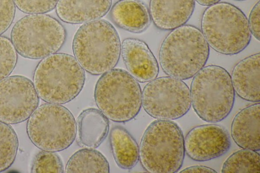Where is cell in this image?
<instances>
[{"mask_svg":"<svg viewBox=\"0 0 260 173\" xmlns=\"http://www.w3.org/2000/svg\"><path fill=\"white\" fill-rule=\"evenodd\" d=\"M209 53V46L201 30L184 24L172 30L164 39L159 61L166 74L184 80L192 78L205 66Z\"/></svg>","mask_w":260,"mask_h":173,"instance_id":"6da1fadb","label":"cell"},{"mask_svg":"<svg viewBox=\"0 0 260 173\" xmlns=\"http://www.w3.org/2000/svg\"><path fill=\"white\" fill-rule=\"evenodd\" d=\"M251 34L259 41L260 33V4L258 1L252 9L248 20Z\"/></svg>","mask_w":260,"mask_h":173,"instance_id":"83f0119b","label":"cell"},{"mask_svg":"<svg viewBox=\"0 0 260 173\" xmlns=\"http://www.w3.org/2000/svg\"><path fill=\"white\" fill-rule=\"evenodd\" d=\"M198 4L204 6H209L219 2L221 0H194Z\"/></svg>","mask_w":260,"mask_h":173,"instance_id":"f546056e","label":"cell"},{"mask_svg":"<svg viewBox=\"0 0 260 173\" xmlns=\"http://www.w3.org/2000/svg\"><path fill=\"white\" fill-rule=\"evenodd\" d=\"M76 122L77 142L81 147L96 148L107 136L109 129L108 118L99 110L88 108L83 110Z\"/></svg>","mask_w":260,"mask_h":173,"instance_id":"d6986e66","label":"cell"},{"mask_svg":"<svg viewBox=\"0 0 260 173\" xmlns=\"http://www.w3.org/2000/svg\"><path fill=\"white\" fill-rule=\"evenodd\" d=\"M18 148L16 132L9 124L0 121V172L6 170L13 163Z\"/></svg>","mask_w":260,"mask_h":173,"instance_id":"603a6c76","label":"cell"},{"mask_svg":"<svg viewBox=\"0 0 260 173\" xmlns=\"http://www.w3.org/2000/svg\"><path fill=\"white\" fill-rule=\"evenodd\" d=\"M13 0H0V36L11 26L15 14Z\"/></svg>","mask_w":260,"mask_h":173,"instance_id":"4316f807","label":"cell"},{"mask_svg":"<svg viewBox=\"0 0 260 173\" xmlns=\"http://www.w3.org/2000/svg\"><path fill=\"white\" fill-rule=\"evenodd\" d=\"M113 22L125 30L141 33L150 25L151 19L147 6L140 0H119L112 7Z\"/></svg>","mask_w":260,"mask_h":173,"instance_id":"ac0fdd59","label":"cell"},{"mask_svg":"<svg viewBox=\"0 0 260 173\" xmlns=\"http://www.w3.org/2000/svg\"><path fill=\"white\" fill-rule=\"evenodd\" d=\"M194 8V0H150L149 11L157 28L172 30L184 25Z\"/></svg>","mask_w":260,"mask_h":173,"instance_id":"5bb4252c","label":"cell"},{"mask_svg":"<svg viewBox=\"0 0 260 173\" xmlns=\"http://www.w3.org/2000/svg\"><path fill=\"white\" fill-rule=\"evenodd\" d=\"M111 4L112 0H58L56 13L64 22L85 23L105 16Z\"/></svg>","mask_w":260,"mask_h":173,"instance_id":"e0dca14e","label":"cell"},{"mask_svg":"<svg viewBox=\"0 0 260 173\" xmlns=\"http://www.w3.org/2000/svg\"><path fill=\"white\" fill-rule=\"evenodd\" d=\"M39 97L32 82L12 76L0 81V121L7 124L23 122L37 108Z\"/></svg>","mask_w":260,"mask_h":173,"instance_id":"8fae6325","label":"cell"},{"mask_svg":"<svg viewBox=\"0 0 260 173\" xmlns=\"http://www.w3.org/2000/svg\"><path fill=\"white\" fill-rule=\"evenodd\" d=\"M110 144L114 160L120 168L130 169L139 160V147L125 128L116 126L110 133Z\"/></svg>","mask_w":260,"mask_h":173,"instance_id":"ffe728a7","label":"cell"},{"mask_svg":"<svg viewBox=\"0 0 260 173\" xmlns=\"http://www.w3.org/2000/svg\"><path fill=\"white\" fill-rule=\"evenodd\" d=\"M85 80L84 69L75 57L55 53L44 58L34 74V85L40 98L47 102L64 104L74 99Z\"/></svg>","mask_w":260,"mask_h":173,"instance_id":"3957f363","label":"cell"},{"mask_svg":"<svg viewBox=\"0 0 260 173\" xmlns=\"http://www.w3.org/2000/svg\"><path fill=\"white\" fill-rule=\"evenodd\" d=\"M65 171L108 173L110 168L108 160L100 152L86 148L78 150L70 158Z\"/></svg>","mask_w":260,"mask_h":173,"instance_id":"44dd1931","label":"cell"},{"mask_svg":"<svg viewBox=\"0 0 260 173\" xmlns=\"http://www.w3.org/2000/svg\"><path fill=\"white\" fill-rule=\"evenodd\" d=\"M15 6L28 14H44L54 9L58 0H13Z\"/></svg>","mask_w":260,"mask_h":173,"instance_id":"484cf974","label":"cell"},{"mask_svg":"<svg viewBox=\"0 0 260 173\" xmlns=\"http://www.w3.org/2000/svg\"><path fill=\"white\" fill-rule=\"evenodd\" d=\"M26 131L31 142L42 150L59 152L74 141L76 122L72 113L59 104H43L28 118Z\"/></svg>","mask_w":260,"mask_h":173,"instance_id":"9c48e42d","label":"cell"},{"mask_svg":"<svg viewBox=\"0 0 260 173\" xmlns=\"http://www.w3.org/2000/svg\"><path fill=\"white\" fill-rule=\"evenodd\" d=\"M183 133L179 126L168 120L151 122L142 137L139 159L151 173H175L181 167L185 155Z\"/></svg>","mask_w":260,"mask_h":173,"instance_id":"5b68a950","label":"cell"},{"mask_svg":"<svg viewBox=\"0 0 260 173\" xmlns=\"http://www.w3.org/2000/svg\"><path fill=\"white\" fill-rule=\"evenodd\" d=\"M31 172L63 173V165L60 157L55 152L42 150L35 156Z\"/></svg>","mask_w":260,"mask_h":173,"instance_id":"cb8c5ba5","label":"cell"},{"mask_svg":"<svg viewBox=\"0 0 260 173\" xmlns=\"http://www.w3.org/2000/svg\"><path fill=\"white\" fill-rule=\"evenodd\" d=\"M259 153L252 150L242 149L238 150L224 162L221 172L222 173H259Z\"/></svg>","mask_w":260,"mask_h":173,"instance_id":"7402d4cb","label":"cell"},{"mask_svg":"<svg viewBox=\"0 0 260 173\" xmlns=\"http://www.w3.org/2000/svg\"><path fill=\"white\" fill-rule=\"evenodd\" d=\"M235 92L249 101L260 100V55L245 58L234 67L231 76Z\"/></svg>","mask_w":260,"mask_h":173,"instance_id":"9a60e30c","label":"cell"},{"mask_svg":"<svg viewBox=\"0 0 260 173\" xmlns=\"http://www.w3.org/2000/svg\"><path fill=\"white\" fill-rule=\"evenodd\" d=\"M201 27L209 46L224 55L240 53L251 39L246 16L229 3L218 2L207 8L201 18Z\"/></svg>","mask_w":260,"mask_h":173,"instance_id":"277c9868","label":"cell"},{"mask_svg":"<svg viewBox=\"0 0 260 173\" xmlns=\"http://www.w3.org/2000/svg\"><path fill=\"white\" fill-rule=\"evenodd\" d=\"M235 1H245V0H235Z\"/></svg>","mask_w":260,"mask_h":173,"instance_id":"4dcf8cb0","label":"cell"},{"mask_svg":"<svg viewBox=\"0 0 260 173\" xmlns=\"http://www.w3.org/2000/svg\"><path fill=\"white\" fill-rule=\"evenodd\" d=\"M185 153L192 160L206 161L225 154L231 143L223 127L213 124L197 126L184 139Z\"/></svg>","mask_w":260,"mask_h":173,"instance_id":"7c38bea8","label":"cell"},{"mask_svg":"<svg viewBox=\"0 0 260 173\" xmlns=\"http://www.w3.org/2000/svg\"><path fill=\"white\" fill-rule=\"evenodd\" d=\"M17 62V51L11 41L0 36V81L11 74Z\"/></svg>","mask_w":260,"mask_h":173,"instance_id":"d4e9b609","label":"cell"},{"mask_svg":"<svg viewBox=\"0 0 260 173\" xmlns=\"http://www.w3.org/2000/svg\"><path fill=\"white\" fill-rule=\"evenodd\" d=\"M67 37L56 19L43 14H30L19 20L11 32L17 52L26 58L39 59L58 51Z\"/></svg>","mask_w":260,"mask_h":173,"instance_id":"ba28073f","label":"cell"},{"mask_svg":"<svg viewBox=\"0 0 260 173\" xmlns=\"http://www.w3.org/2000/svg\"><path fill=\"white\" fill-rule=\"evenodd\" d=\"M94 99L99 110L109 119L125 122L134 118L142 106V91L138 81L128 72L113 68L96 82Z\"/></svg>","mask_w":260,"mask_h":173,"instance_id":"52a82bcc","label":"cell"},{"mask_svg":"<svg viewBox=\"0 0 260 173\" xmlns=\"http://www.w3.org/2000/svg\"><path fill=\"white\" fill-rule=\"evenodd\" d=\"M142 106L154 118L176 120L185 115L191 107L190 90L181 80L170 76L155 78L143 88Z\"/></svg>","mask_w":260,"mask_h":173,"instance_id":"30bf717a","label":"cell"},{"mask_svg":"<svg viewBox=\"0 0 260 173\" xmlns=\"http://www.w3.org/2000/svg\"><path fill=\"white\" fill-rule=\"evenodd\" d=\"M181 173L182 172H186V173H215L216 172V171H215L214 169L210 168L207 166H203V165H194V166H189L188 167H186L181 170L180 171Z\"/></svg>","mask_w":260,"mask_h":173,"instance_id":"f1b7e54d","label":"cell"},{"mask_svg":"<svg viewBox=\"0 0 260 173\" xmlns=\"http://www.w3.org/2000/svg\"><path fill=\"white\" fill-rule=\"evenodd\" d=\"M260 104L250 105L234 117L231 132L235 143L242 149L260 150Z\"/></svg>","mask_w":260,"mask_h":173,"instance_id":"2e32d148","label":"cell"},{"mask_svg":"<svg viewBox=\"0 0 260 173\" xmlns=\"http://www.w3.org/2000/svg\"><path fill=\"white\" fill-rule=\"evenodd\" d=\"M72 48L82 67L91 75H99L116 65L121 44L114 26L106 20L98 19L85 23L78 28Z\"/></svg>","mask_w":260,"mask_h":173,"instance_id":"7a4b0ae2","label":"cell"},{"mask_svg":"<svg viewBox=\"0 0 260 173\" xmlns=\"http://www.w3.org/2000/svg\"><path fill=\"white\" fill-rule=\"evenodd\" d=\"M193 77L189 90L196 113L208 122L223 120L232 111L235 98L229 72L221 66L209 65Z\"/></svg>","mask_w":260,"mask_h":173,"instance_id":"8992f818","label":"cell"},{"mask_svg":"<svg viewBox=\"0 0 260 173\" xmlns=\"http://www.w3.org/2000/svg\"><path fill=\"white\" fill-rule=\"evenodd\" d=\"M120 53L128 73L138 81L147 82L157 77L158 62L144 41L131 38L124 39L121 45Z\"/></svg>","mask_w":260,"mask_h":173,"instance_id":"4fadbf2b","label":"cell"}]
</instances>
